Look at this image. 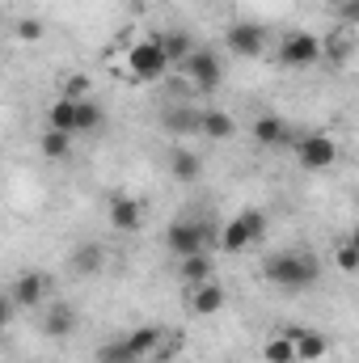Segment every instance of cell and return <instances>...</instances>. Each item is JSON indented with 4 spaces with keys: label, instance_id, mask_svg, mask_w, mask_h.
<instances>
[{
    "label": "cell",
    "instance_id": "1",
    "mask_svg": "<svg viewBox=\"0 0 359 363\" xmlns=\"http://www.w3.org/2000/svg\"><path fill=\"white\" fill-rule=\"evenodd\" d=\"M263 274L267 283H275L279 291H309L317 279H321V262L309 254V250H279L263 262Z\"/></svg>",
    "mask_w": 359,
    "mask_h": 363
},
{
    "label": "cell",
    "instance_id": "2",
    "mask_svg": "<svg viewBox=\"0 0 359 363\" xmlns=\"http://www.w3.org/2000/svg\"><path fill=\"white\" fill-rule=\"evenodd\" d=\"M123 72H127L131 81H140V85H148V81H165L170 60H165V51H161V38L148 34V38L131 43L127 55H123Z\"/></svg>",
    "mask_w": 359,
    "mask_h": 363
},
{
    "label": "cell",
    "instance_id": "3",
    "mask_svg": "<svg viewBox=\"0 0 359 363\" xmlns=\"http://www.w3.org/2000/svg\"><path fill=\"white\" fill-rule=\"evenodd\" d=\"M267 237V216L263 211H241V216H233L228 224H224V233H220V250L224 254H245L250 245H258Z\"/></svg>",
    "mask_w": 359,
    "mask_h": 363
},
{
    "label": "cell",
    "instance_id": "4",
    "mask_svg": "<svg viewBox=\"0 0 359 363\" xmlns=\"http://www.w3.org/2000/svg\"><path fill=\"white\" fill-rule=\"evenodd\" d=\"M207 241H211V228L194 216H182L165 228V250L174 258H190V254H207Z\"/></svg>",
    "mask_w": 359,
    "mask_h": 363
},
{
    "label": "cell",
    "instance_id": "5",
    "mask_svg": "<svg viewBox=\"0 0 359 363\" xmlns=\"http://www.w3.org/2000/svg\"><path fill=\"white\" fill-rule=\"evenodd\" d=\"M292 157H296V165H300V169H309V174H321V169H330V165L338 161V144H334V135H326V131H313V135H300V140H292Z\"/></svg>",
    "mask_w": 359,
    "mask_h": 363
},
{
    "label": "cell",
    "instance_id": "6",
    "mask_svg": "<svg viewBox=\"0 0 359 363\" xmlns=\"http://www.w3.org/2000/svg\"><path fill=\"white\" fill-rule=\"evenodd\" d=\"M321 55H326V43L309 30H287L279 38V64L283 68H313Z\"/></svg>",
    "mask_w": 359,
    "mask_h": 363
},
{
    "label": "cell",
    "instance_id": "7",
    "mask_svg": "<svg viewBox=\"0 0 359 363\" xmlns=\"http://www.w3.org/2000/svg\"><path fill=\"white\" fill-rule=\"evenodd\" d=\"M178 68H182V81H190V89H199V93L220 89V81H224V68H220L216 51H207V47H194Z\"/></svg>",
    "mask_w": 359,
    "mask_h": 363
},
{
    "label": "cell",
    "instance_id": "8",
    "mask_svg": "<svg viewBox=\"0 0 359 363\" xmlns=\"http://www.w3.org/2000/svg\"><path fill=\"white\" fill-rule=\"evenodd\" d=\"M270 34L267 26H258V21H237V26H228V34H224V47H228V55H237V60H258L263 51H267Z\"/></svg>",
    "mask_w": 359,
    "mask_h": 363
},
{
    "label": "cell",
    "instance_id": "9",
    "mask_svg": "<svg viewBox=\"0 0 359 363\" xmlns=\"http://www.w3.org/2000/svg\"><path fill=\"white\" fill-rule=\"evenodd\" d=\"M224 304H228V291H224V283H216V279H207V283H199V287H186V308H190V317H216Z\"/></svg>",
    "mask_w": 359,
    "mask_h": 363
},
{
    "label": "cell",
    "instance_id": "10",
    "mask_svg": "<svg viewBox=\"0 0 359 363\" xmlns=\"http://www.w3.org/2000/svg\"><path fill=\"white\" fill-rule=\"evenodd\" d=\"M9 300H13L17 308H38V304L47 300V274H38V271L17 274L13 287H9Z\"/></svg>",
    "mask_w": 359,
    "mask_h": 363
},
{
    "label": "cell",
    "instance_id": "11",
    "mask_svg": "<svg viewBox=\"0 0 359 363\" xmlns=\"http://www.w3.org/2000/svg\"><path fill=\"white\" fill-rule=\"evenodd\" d=\"M110 224H114L118 233H136V228L144 224V203H140L136 194H114V199H110Z\"/></svg>",
    "mask_w": 359,
    "mask_h": 363
},
{
    "label": "cell",
    "instance_id": "12",
    "mask_svg": "<svg viewBox=\"0 0 359 363\" xmlns=\"http://www.w3.org/2000/svg\"><path fill=\"white\" fill-rule=\"evenodd\" d=\"M161 342H165V334L157 325H140V330H131L123 338V351L131 355V363H144V359H153V351H161Z\"/></svg>",
    "mask_w": 359,
    "mask_h": 363
},
{
    "label": "cell",
    "instance_id": "13",
    "mask_svg": "<svg viewBox=\"0 0 359 363\" xmlns=\"http://www.w3.org/2000/svg\"><path fill=\"white\" fill-rule=\"evenodd\" d=\"M254 140H258V148H283V144H292L296 135H292V127H287L279 114H258V118H254Z\"/></svg>",
    "mask_w": 359,
    "mask_h": 363
},
{
    "label": "cell",
    "instance_id": "14",
    "mask_svg": "<svg viewBox=\"0 0 359 363\" xmlns=\"http://www.w3.org/2000/svg\"><path fill=\"white\" fill-rule=\"evenodd\" d=\"M326 351H330V338L317 334V330H300V334L292 338V355H296V363H321Z\"/></svg>",
    "mask_w": 359,
    "mask_h": 363
},
{
    "label": "cell",
    "instance_id": "15",
    "mask_svg": "<svg viewBox=\"0 0 359 363\" xmlns=\"http://www.w3.org/2000/svg\"><path fill=\"white\" fill-rule=\"evenodd\" d=\"M72 330H77V313H72V304L55 300V304L47 308V317H43V334H47V338H68Z\"/></svg>",
    "mask_w": 359,
    "mask_h": 363
},
{
    "label": "cell",
    "instance_id": "16",
    "mask_svg": "<svg viewBox=\"0 0 359 363\" xmlns=\"http://www.w3.org/2000/svg\"><path fill=\"white\" fill-rule=\"evenodd\" d=\"M233 131H237L233 114H224V110H199V135L203 140H233Z\"/></svg>",
    "mask_w": 359,
    "mask_h": 363
},
{
    "label": "cell",
    "instance_id": "17",
    "mask_svg": "<svg viewBox=\"0 0 359 363\" xmlns=\"http://www.w3.org/2000/svg\"><path fill=\"white\" fill-rule=\"evenodd\" d=\"M170 174H174V182H199L203 157H199L194 148H174V152H170Z\"/></svg>",
    "mask_w": 359,
    "mask_h": 363
},
{
    "label": "cell",
    "instance_id": "18",
    "mask_svg": "<svg viewBox=\"0 0 359 363\" xmlns=\"http://www.w3.org/2000/svg\"><path fill=\"white\" fill-rule=\"evenodd\" d=\"M47 127L77 135V101H72V97H55V101L47 106Z\"/></svg>",
    "mask_w": 359,
    "mask_h": 363
},
{
    "label": "cell",
    "instance_id": "19",
    "mask_svg": "<svg viewBox=\"0 0 359 363\" xmlns=\"http://www.w3.org/2000/svg\"><path fill=\"white\" fill-rule=\"evenodd\" d=\"M178 274L186 287H199V283H207V279H216L211 274V258L207 254H190V258H178Z\"/></svg>",
    "mask_w": 359,
    "mask_h": 363
},
{
    "label": "cell",
    "instance_id": "20",
    "mask_svg": "<svg viewBox=\"0 0 359 363\" xmlns=\"http://www.w3.org/2000/svg\"><path fill=\"white\" fill-rule=\"evenodd\" d=\"M157 38H161V51H165L170 68H174V64H182V60L194 51V38H190L186 30H170V34H157Z\"/></svg>",
    "mask_w": 359,
    "mask_h": 363
},
{
    "label": "cell",
    "instance_id": "21",
    "mask_svg": "<svg viewBox=\"0 0 359 363\" xmlns=\"http://www.w3.org/2000/svg\"><path fill=\"white\" fill-rule=\"evenodd\" d=\"M72 271L77 274H101L106 271V250H101V245H77Z\"/></svg>",
    "mask_w": 359,
    "mask_h": 363
},
{
    "label": "cell",
    "instance_id": "22",
    "mask_svg": "<svg viewBox=\"0 0 359 363\" xmlns=\"http://www.w3.org/2000/svg\"><path fill=\"white\" fill-rule=\"evenodd\" d=\"M38 152L47 157V161H64L68 152H72V135L68 131H43V140H38Z\"/></svg>",
    "mask_w": 359,
    "mask_h": 363
},
{
    "label": "cell",
    "instance_id": "23",
    "mask_svg": "<svg viewBox=\"0 0 359 363\" xmlns=\"http://www.w3.org/2000/svg\"><path fill=\"white\" fill-rule=\"evenodd\" d=\"M165 127H170L174 135H199V110H190V106H174V110L165 114Z\"/></svg>",
    "mask_w": 359,
    "mask_h": 363
},
{
    "label": "cell",
    "instance_id": "24",
    "mask_svg": "<svg viewBox=\"0 0 359 363\" xmlns=\"http://www.w3.org/2000/svg\"><path fill=\"white\" fill-rule=\"evenodd\" d=\"M101 114H106V110H101L93 97H81V101H77V131H97V127H101Z\"/></svg>",
    "mask_w": 359,
    "mask_h": 363
},
{
    "label": "cell",
    "instance_id": "25",
    "mask_svg": "<svg viewBox=\"0 0 359 363\" xmlns=\"http://www.w3.org/2000/svg\"><path fill=\"white\" fill-rule=\"evenodd\" d=\"M263 359L267 363H296V355H292V342L279 334V338H270L267 347H263Z\"/></svg>",
    "mask_w": 359,
    "mask_h": 363
},
{
    "label": "cell",
    "instance_id": "26",
    "mask_svg": "<svg viewBox=\"0 0 359 363\" xmlns=\"http://www.w3.org/2000/svg\"><path fill=\"white\" fill-rule=\"evenodd\" d=\"M334 258H338V271H343V274H355L359 271V250H355V241H351V237H347V241H338Z\"/></svg>",
    "mask_w": 359,
    "mask_h": 363
},
{
    "label": "cell",
    "instance_id": "27",
    "mask_svg": "<svg viewBox=\"0 0 359 363\" xmlns=\"http://www.w3.org/2000/svg\"><path fill=\"white\" fill-rule=\"evenodd\" d=\"M64 97H72V101H81V97H93V81L85 77V72L68 77V85H64Z\"/></svg>",
    "mask_w": 359,
    "mask_h": 363
},
{
    "label": "cell",
    "instance_id": "28",
    "mask_svg": "<svg viewBox=\"0 0 359 363\" xmlns=\"http://www.w3.org/2000/svg\"><path fill=\"white\" fill-rule=\"evenodd\" d=\"M97 363H131V355L123 351V338H118V342H106V347L97 351Z\"/></svg>",
    "mask_w": 359,
    "mask_h": 363
},
{
    "label": "cell",
    "instance_id": "29",
    "mask_svg": "<svg viewBox=\"0 0 359 363\" xmlns=\"http://www.w3.org/2000/svg\"><path fill=\"white\" fill-rule=\"evenodd\" d=\"M17 38H21V43H38V38H43V21H34V17L17 21Z\"/></svg>",
    "mask_w": 359,
    "mask_h": 363
},
{
    "label": "cell",
    "instance_id": "30",
    "mask_svg": "<svg viewBox=\"0 0 359 363\" xmlns=\"http://www.w3.org/2000/svg\"><path fill=\"white\" fill-rule=\"evenodd\" d=\"M13 317H17V304L9 300V291H0V330H9Z\"/></svg>",
    "mask_w": 359,
    "mask_h": 363
},
{
    "label": "cell",
    "instance_id": "31",
    "mask_svg": "<svg viewBox=\"0 0 359 363\" xmlns=\"http://www.w3.org/2000/svg\"><path fill=\"white\" fill-rule=\"evenodd\" d=\"M338 4H351V0H338Z\"/></svg>",
    "mask_w": 359,
    "mask_h": 363
}]
</instances>
